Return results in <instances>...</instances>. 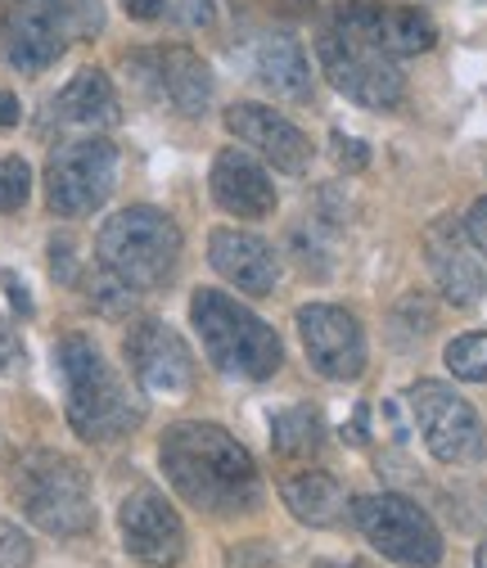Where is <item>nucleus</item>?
Wrapping results in <instances>:
<instances>
[{"mask_svg": "<svg viewBox=\"0 0 487 568\" xmlns=\"http://www.w3.org/2000/svg\"><path fill=\"white\" fill-rule=\"evenodd\" d=\"M168 483L194 510L207 515H248L262 501V478L253 456L222 429V424H172L159 447Z\"/></svg>", "mask_w": 487, "mask_h": 568, "instance_id": "nucleus-1", "label": "nucleus"}, {"mask_svg": "<svg viewBox=\"0 0 487 568\" xmlns=\"http://www.w3.org/2000/svg\"><path fill=\"white\" fill-rule=\"evenodd\" d=\"M59 379H63L68 424H73L78 438L118 443L141 424V410L131 406L118 371L104 362V352L87 334H68L59 343Z\"/></svg>", "mask_w": 487, "mask_h": 568, "instance_id": "nucleus-2", "label": "nucleus"}, {"mask_svg": "<svg viewBox=\"0 0 487 568\" xmlns=\"http://www.w3.org/2000/svg\"><path fill=\"white\" fill-rule=\"evenodd\" d=\"M190 321H194V329L203 338L207 362H213L222 375L271 379L285 362L275 329L266 321H257L248 307H240L231 294L199 290L190 298Z\"/></svg>", "mask_w": 487, "mask_h": 568, "instance_id": "nucleus-3", "label": "nucleus"}, {"mask_svg": "<svg viewBox=\"0 0 487 568\" xmlns=\"http://www.w3.org/2000/svg\"><path fill=\"white\" fill-rule=\"evenodd\" d=\"M95 253H100V266L126 280L131 290H159L181 262V231L168 212L135 203L100 226Z\"/></svg>", "mask_w": 487, "mask_h": 568, "instance_id": "nucleus-4", "label": "nucleus"}, {"mask_svg": "<svg viewBox=\"0 0 487 568\" xmlns=\"http://www.w3.org/2000/svg\"><path fill=\"white\" fill-rule=\"evenodd\" d=\"M14 501L50 537H82L95 528V501L91 478L73 456L59 452H32L23 456L14 474Z\"/></svg>", "mask_w": 487, "mask_h": 568, "instance_id": "nucleus-5", "label": "nucleus"}, {"mask_svg": "<svg viewBox=\"0 0 487 568\" xmlns=\"http://www.w3.org/2000/svg\"><path fill=\"white\" fill-rule=\"evenodd\" d=\"M353 519L366 532V541L388 555L402 568H438L443 564V537L434 528V519L406 501L397 491L384 496H357L353 501Z\"/></svg>", "mask_w": 487, "mask_h": 568, "instance_id": "nucleus-6", "label": "nucleus"}, {"mask_svg": "<svg viewBox=\"0 0 487 568\" xmlns=\"http://www.w3.org/2000/svg\"><path fill=\"white\" fill-rule=\"evenodd\" d=\"M410 419L420 429L425 447L443 460V465H474L487 452V434H483V419L478 410L447 384L438 379H420L406 393Z\"/></svg>", "mask_w": 487, "mask_h": 568, "instance_id": "nucleus-7", "label": "nucleus"}, {"mask_svg": "<svg viewBox=\"0 0 487 568\" xmlns=\"http://www.w3.org/2000/svg\"><path fill=\"white\" fill-rule=\"evenodd\" d=\"M113 181H118V150L109 140L100 135L73 140V145L54 150L45 168V203L59 217H87L113 194Z\"/></svg>", "mask_w": 487, "mask_h": 568, "instance_id": "nucleus-8", "label": "nucleus"}, {"mask_svg": "<svg viewBox=\"0 0 487 568\" xmlns=\"http://www.w3.org/2000/svg\"><path fill=\"white\" fill-rule=\"evenodd\" d=\"M316 54H321V68L334 82V91L347 95L353 104H362V109H397L402 104L406 82L388 63L384 50H375L366 41H347L343 32L329 28V32H321Z\"/></svg>", "mask_w": 487, "mask_h": 568, "instance_id": "nucleus-9", "label": "nucleus"}, {"mask_svg": "<svg viewBox=\"0 0 487 568\" xmlns=\"http://www.w3.org/2000/svg\"><path fill=\"white\" fill-rule=\"evenodd\" d=\"M118 528L126 555L150 568H172L185 555V524L159 487H135L118 510Z\"/></svg>", "mask_w": 487, "mask_h": 568, "instance_id": "nucleus-10", "label": "nucleus"}, {"mask_svg": "<svg viewBox=\"0 0 487 568\" xmlns=\"http://www.w3.org/2000/svg\"><path fill=\"white\" fill-rule=\"evenodd\" d=\"M126 366L150 397H185L194 388V357L163 321H141L126 334Z\"/></svg>", "mask_w": 487, "mask_h": 568, "instance_id": "nucleus-11", "label": "nucleus"}, {"mask_svg": "<svg viewBox=\"0 0 487 568\" xmlns=\"http://www.w3.org/2000/svg\"><path fill=\"white\" fill-rule=\"evenodd\" d=\"M298 334L312 366L325 379H357L366 371V334L357 325L353 312L329 307V303H312L298 312Z\"/></svg>", "mask_w": 487, "mask_h": 568, "instance_id": "nucleus-12", "label": "nucleus"}, {"mask_svg": "<svg viewBox=\"0 0 487 568\" xmlns=\"http://www.w3.org/2000/svg\"><path fill=\"white\" fill-rule=\"evenodd\" d=\"M334 32L347 41H366L384 54H425L438 41V28L415 6H343L334 14Z\"/></svg>", "mask_w": 487, "mask_h": 568, "instance_id": "nucleus-13", "label": "nucleus"}, {"mask_svg": "<svg viewBox=\"0 0 487 568\" xmlns=\"http://www.w3.org/2000/svg\"><path fill=\"white\" fill-rule=\"evenodd\" d=\"M68 45L63 14L54 0H10L6 6V59L19 73H41Z\"/></svg>", "mask_w": 487, "mask_h": 568, "instance_id": "nucleus-14", "label": "nucleus"}, {"mask_svg": "<svg viewBox=\"0 0 487 568\" xmlns=\"http://www.w3.org/2000/svg\"><path fill=\"white\" fill-rule=\"evenodd\" d=\"M226 126L248 150H257L275 172H303L312 163V140L285 113H275L266 104H231Z\"/></svg>", "mask_w": 487, "mask_h": 568, "instance_id": "nucleus-15", "label": "nucleus"}, {"mask_svg": "<svg viewBox=\"0 0 487 568\" xmlns=\"http://www.w3.org/2000/svg\"><path fill=\"white\" fill-rule=\"evenodd\" d=\"M425 253H429L434 280H438V290L447 294V303H456V307H474V303L483 298L487 275H483L478 257L469 253V235H465L452 217H443V222L429 226V235H425Z\"/></svg>", "mask_w": 487, "mask_h": 568, "instance_id": "nucleus-16", "label": "nucleus"}, {"mask_svg": "<svg viewBox=\"0 0 487 568\" xmlns=\"http://www.w3.org/2000/svg\"><path fill=\"white\" fill-rule=\"evenodd\" d=\"M207 262L244 294H271L275 275H281L275 248L248 231H213V240H207Z\"/></svg>", "mask_w": 487, "mask_h": 568, "instance_id": "nucleus-17", "label": "nucleus"}, {"mask_svg": "<svg viewBox=\"0 0 487 568\" xmlns=\"http://www.w3.org/2000/svg\"><path fill=\"white\" fill-rule=\"evenodd\" d=\"M213 199L244 222H262L275 212V185L271 176L257 168V159H248L244 150H222L213 163Z\"/></svg>", "mask_w": 487, "mask_h": 568, "instance_id": "nucleus-18", "label": "nucleus"}, {"mask_svg": "<svg viewBox=\"0 0 487 568\" xmlns=\"http://www.w3.org/2000/svg\"><path fill=\"white\" fill-rule=\"evenodd\" d=\"M159 82H163V95L185 118H199L207 109V100H213V73H207V63L185 45H172L159 54Z\"/></svg>", "mask_w": 487, "mask_h": 568, "instance_id": "nucleus-19", "label": "nucleus"}, {"mask_svg": "<svg viewBox=\"0 0 487 568\" xmlns=\"http://www.w3.org/2000/svg\"><path fill=\"white\" fill-rule=\"evenodd\" d=\"M257 82L281 100H307L312 91V63L294 37H266L257 50Z\"/></svg>", "mask_w": 487, "mask_h": 568, "instance_id": "nucleus-20", "label": "nucleus"}, {"mask_svg": "<svg viewBox=\"0 0 487 568\" xmlns=\"http://www.w3.org/2000/svg\"><path fill=\"white\" fill-rule=\"evenodd\" d=\"M285 506H290L303 524H312V528H329V524H338L343 510H347V491L338 487L334 474H325V469H307V474L285 478Z\"/></svg>", "mask_w": 487, "mask_h": 568, "instance_id": "nucleus-21", "label": "nucleus"}, {"mask_svg": "<svg viewBox=\"0 0 487 568\" xmlns=\"http://www.w3.org/2000/svg\"><path fill=\"white\" fill-rule=\"evenodd\" d=\"M59 118L73 122V126H104L118 118V95H113V82L100 73V68H82V73L68 82L54 100Z\"/></svg>", "mask_w": 487, "mask_h": 568, "instance_id": "nucleus-22", "label": "nucleus"}, {"mask_svg": "<svg viewBox=\"0 0 487 568\" xmlns=\"http://www.w3.org/2000/svg\"><path fill=\"white\" fill-rule=\"evenodd\" d=\"M321 438H325V424H321V410H312V406H290L271 424V447L290 460L316 456Z\"/></svg>", "mask_w": 487, "mask_h": 568, "instance_id": "nucleus-23", "label": "nucleus"}, {"mask_svg": "<svg viewBox=\"0 0 487 568\" xmlns=\"http://www.w3.org/2000/svg\"><path fill=\"white\" fill-rule=\"evenodd\" d=\"M447 371L465 384H487V329H474L447 343Z\"/></svg>", "mask_w": 487, "mask_h": 568, "instance_id": "nucleus-24", "label": "nucleus"}, {"mask_svg": "<svg viewBox=\"0 0 487 568\" xmlns=\"http://www.w3.org/2000/svg\"><path fill=\"white\" fill-rule=\"evenodd\" d=\"M91 303L104 312V316H126L135 307V290L126 280H118L113 271H100L95 284H91Z\"/></svg>", "mask_w": 487, "mask_h": 568, "instance_id": "nucleus-25", "label": "nucleus"}, {"mask_svg": "<svg viewBox=\"0 0 487 568\" xmlns=\"http://www.w3.org/2000/svg\"><path fill=\"white\" fill-rule=\"evenodd\" d=\"M32 194V172L23 159H0V212H19Z\"/></svg>", "mask_w": 487, "mask_h": 568, "instance_id": "nucleus-26", "label": "nucleus"}, {"mask_svg": "<svg viewBox=\"0 0 487 568\" xmlns=\"http://www.w3.org/2000/svg\"><path fill=\"white\" fill-rule=\"evenodd\" d=\"M32 564V541L23 528L0 519V568H28Z\"/></svg>", "mask_w": 487, "mask_h": 568, "instance_id": "nucleus-27", "label": "nucleus"}, {"mask_svg": "<svg viewBox=\"0 0 487 568\" xmlns=\"http://www.w3.org/2000/svg\"><path fill=\"white\" fill-rule=\"evenodd\" d=\"M334 154H338V163L347 168V172H362L366 163H371V150H366V140H357V135H334Z\"/></svg>", "mask_w": 487, "mask_h": 568, "instance_id": "nucleus-28", "label": "nucleus"}, {"mask_svg": "<svg viewBox=\"0 0 487 568\" xmlns=\"http://www.w3.org/2000/svg\"><path fill=\"white\" fill-rule=\"evenodd\" d=\"M23 366V343H19V334L10 329V321L0 316V375H14Z\"/></svg>", "mask_w": 487, "mask_h": 568, "instance_id": "nucleus-29", "label": "nucleus"}, {"mask_svg": "<svg viewBox=\"0 0 487 568\" xmlns=\"http://www.w3.org/2000/svg\"><path fill=\"white\" fill-rule=\"evenodd\" d=\"M465 235H469V244L487 257V199H478V203L469 207V217H465Z\"/></svg>", "mask_w": 487, "mask_h": 568, "instance_id": "nucleus-30", "label": "nucleus"}, {"mask_svg": "<svg viewBox=\"0 0 487 568\" xmlns=\"http://www.w3.org/2000/svg\"><path fill=\"white\" fill-rule=\"evenodd\" d=\"M118 6L131 14V19H141V23H154V19H163V10H168V0H118Z\"/></svg>", "mask_w": 487, "mask_h": 568, "instance_id": "nucleus-31", "label": "nucleus"}, {"mask_svg": "<svg viewBox=\"0 0 487 568\" xmlns=\"http://www.w3.org/2000/svg\"><path fill=\"white\" fill-rule=\"evenodd\" d=\"M366 406H357V415H353V424H343V443H353V447H362L371 434H366Z\"/></svg>", "mask_w": 487, "mask_h": 568, "instance_id": "nucleus-32", "label": "nucleus"}, {"mask_svg": "<svg viewBox=\"0 0 487 568\" xmlns=\"http://www.w3.org/2000/svg\"><path fill=\"white\" fill-rule=\"evenodd\" d=\"M0 280H6V290H10V303H14V312L19 316H32V298H28V290H23V284L6 271V275H0Z\"/></svg>", "mask_w": 487, "mask_h": 568, "instance_id": "nucleus-33", "label": "nucleus"}, {"mask_svg": "<svg viewBox=\"0 0 487 568\" xmlns=\"http://www.w3.org/2000/svg\"><path fill=\"white\" fill-rule=\"evenodd\" d=\"M10 126H19V100L0 87V131H10Z\"/></svg>", "mask_w": 487, "mask_h": 568, "instance_id": "nucleus-34", "label": "nucleus"}, {"mask_svg": "<svg viewBox=\"0 0 487 568\" xmlns=\"http://www.w3.org/2000/svg\"><path fill=\"white\" fill-rule=\"evenodd\" d=\"M50 253H54V275H59V280L73 275V266H68V253H73V244H68V240H54Z\"/></svg>", "mask_w": 487, "mask_h": 568, "instance_id": "nucleus-35", "label": "nucleus"}, {"mask_svg": "<svg viewBox=\"0 0 487 568\" xmlns=\"http://www.w3.org/2000/svg\"><path fill=\"white\" fill-rule=\"evenodd\" d=\"M474 568H487V541L478 546V559H474Z\"/></svg>", "mask_w": 487, "mask_h": 568, "instance_id": "nucleus-36", "label": "nucleus"}]
</instances>
